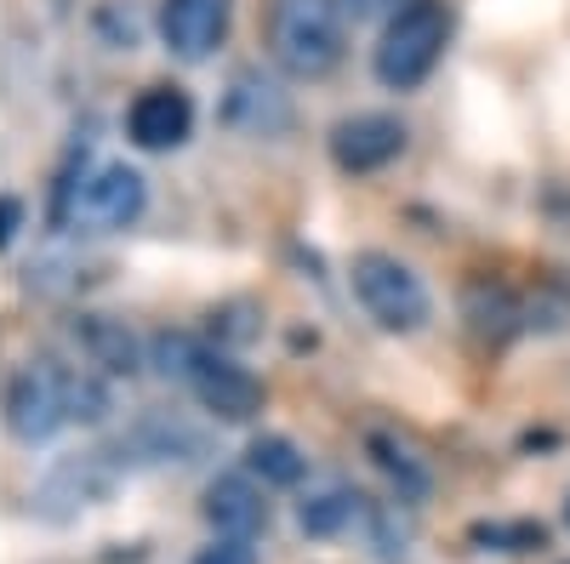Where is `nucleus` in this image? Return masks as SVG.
<instances>
[{
	"label": "nucleus",
	"mask_w": 570,
	"mask_h": 564,
	"mask_svg": "<svg viewBox=\"0 0 570 564\" xmlns=\"http://www.w3.org/2000/svg\"><path fill=\"white\" fill-rule=\"evenodd\" d=\"M268 58L292 80H325L348 58V0H268Z\"/></svg>",
	"instance_id": "obj_1"
},
{
	"label": "nucleus",
	"mask_w": 570,
	"mask_h": 564,
	"mask_svg": "<svg viewBox=\"0 0 570 564\" xmlns=\"http://www.w3.org/2000/svg\"><path fill=\"white\" fill-rule=\"evenodd\" d=\"M451 46V12L440 7V0H411V7H400L383 34H376L371 46V75L383 80L389 91H416L428 75L440 69Z\"/></svg>",
	"instance_id": "obj_2"
},
{
	"label": "nucleus",
	"mask_w": 570,
	"mask_h": 564,
	"mask_svg": "<svg viewBox=\"0 0 570 564\" xmlns=\"http://www.w3.org/2000/svg\"><path fill=\"white\" fill-rule=\"evenodd\" d=\"M149 211V177L126 160H91L63 182L58 217L80 234H120Z\"/></svg>",
	"instance_id": "obj_3"
},
{
	"label": "nucleus",
	"mask_w": 570,
	"mask_h": 564,
	"mask_svg": "<svg viewBox=\"0 0 570 564\" xmlns=\"http://www.w3.org/2000/svg\"><path fill=\"white\" fill-rule=\"evenodd\" d=\"M348 291L354 303L365 308L371 325H383V332L394 337H411L428 325V314H434V297H428L422 274L411 263H400L394 251H354L348 263Z\"/></svg>",
	"instance_id": "obj_4"
},
{
	"label": "nucleus",
	"mask_w": 570,
	"mask_h": 564,
	"mask_svg": "<svg viewBox=\"0 0 570 564\" xmlns=\"http://www.w3.org/2000/svg\"><path fill=\"white\" fill-rule=\"evenodd\" d=\"M69 388H75L69 365H52V359L23 365L7 383V399H0V410H7V434L35 451L46 439H58L63 428H75V394Z\"/></svg>",
	"instance_id": "obj_5"
},
{
	"label": "nucleus",
	"mask_w": 570,
	"mask_h": 564,
	"mask_svg": "<svg viewBox=\"0 0 570 564\" xmlns=\"http://www.w3.org/2000/svg\"><path fill=\"white\" fill-rule=\"evenodd\" d=\"M331 160H337V171L348 177H371L383 171L405 155V120L383 115V109H360V115H343L337 126H331Z\"/></svg>",
	"instance_id": "obj_6"
},
{
	"label": "nucleus",
	"mask_w": 570,
	"mask_h": 564,
	"mask_svg": "<svg viewBox=\"0 0 570 564\" xmlns=\"http://www.w3.org/2000/svg\"><path fill=\"white\" fill-rule=\"evenodd\" d=\"M126 137L142 155H171L195 137V98L183 86H142L126 103Z\"/></svg>",
	"instance_id": "obj_7"
},
{
	"label": "nucleus",
	"mask_w": 570,
	"mask_h": 564,
	"mask_svg": "<svg viewBox=\"0 0 570 564\" xmlns=\"http://www.w3.org/2000/svg\"><path fill=\"white\" fill-rule=\"evenodd\" d=\"M234 0H160V46L177 63H206L228 40Z\"/></svg>",
	"instance_id": "obj_8"
},
{
	"label": "nucleus",
	"mask_w": 570,
	"mask_h": 564,
	"mask_svg": "<svg viewBox=\"0 0 570 564\" xmlns=\"http://www.w3.org/2000/svg\"><path fill=\"white\" fill-rule=\"evenodd\" d=\"M188 394H195L212 416H223V422H246V416L263 410V383L246 365H234L228 354H206L200 370L188 376Z\"/></svg>",
	"instance_id": "obj_9"
},
{
	"label": "nucleus",
	"mask_w": 570,
	"mask_h": 564,
	"mask_svg": "<svg viewBox=\"0 0 570 564\" xmlns=\"http://www.w3.org/2000/svg\"><path fill=\"white\" fill-rule=\"evenodd\" d=\"M268 485L263 479H252V474H223V479H212L206 485V525L217 531V536H246V542H257L263 531H268V496H263Z\"/></svg>",
	"instance_id": "obj_10"
},
{
	"label": "nucleus",
	"mask_w": 570,
	"mask_h": 564,
	"mask_svg": "<svg viewBox=\"0 0 570 564\" xmlns=\"http://www.w3.org/2000/svg\"><path fill=\"white\" fill-rule=\"evenodd\" d=\"M75 343H80L86 365H98L104 376H137L142 370V354H149V348L137 343L131 325L115 319V314H86L75 325Z\"/></svg>",
	"instance_id": "obj_11"
},
{
	"label": "nucleus",
	"mask_w": 570,
	"mask_h": 564,
	"mask_svg": "<svg viewBox=\"0 0 570 564\" xmlns=\"http://www.w3.org/2000/svg\"><path fill=\"white\" fill-rule=\"evenodd\" d=\"M115 451H86L75 462H63L52 479H46V502H58V507H91V502H104L120 479V462H109Z\"/></svg>",
	"instance_id": "obj_12"
},
{
	"label": "nucleus",
	"mask_w": 570,
	"mask_h": 564,
	"mask_svg": "<svg viewBox=\"0 0 570 564\" xmlns=\"http://www.w3.org/2000/svg\"><path fill=\"white\" fill-rule=\"evenodd\" d=\"M246 474L263 479L268 491H292V485H303V474H308V456L285 439V434H263V439H252V451H246Z\"/></svg>",
	"instance_id": "obj_13"
},
{
	"label": "nucleus",
	"mask_w": 570,
	"mask_h": 564,
	"mask_svg": "<svg viewBox=\"0 0 570 564\" xmlns=\"http://www.w3.org/2000/svg\"><path fill=\"white\" fill-rule=\"evenodd\" d=\"M354 513H360V496L348 485H331V491H314L303 507H297V520L308 536H337L354 525Z\"/></svg>",
	"instance_id": "obj_14"
},
{
	"label": "nucleus",
	"mask_w": 570,
	"mask_h": 564,
	"mask_svg": "<svg viewBox=\"0 0 570 564\" xmlns=\"http://www.w3.org/2000/svg\"><path fill=\"white\" fill-rule=\"evenodd\" d=\"M212 348L200 343V337H188V332H166V337H155L149 343V359H155V370L166 376V383H183L188 388V376L200 370V359H206Z\"/></svg>",
	"instance_id": "obj_15"
},
{
	"label": "nucleus",
	"mask_w": 570,
	"mask_h": 564,
	"mask_svg": "<svg viewBox=\"0 0 570 564\" xmlns=\"http://www.w3.org/2000/svg\"><path fill=\"white\" fill-rule=\"evenodd\" d=\"M371 451H376V462H383V474H389V479H400V485H405L411 496H422V491H428V479H422V467H416V462H411V456H405V451H400L394 439H383V434H371Z\"/></svg>",
	"instance_id": "obj_16"
},
{
	"label": "nucleus",
	"mask_w": 570,
	"mask_h": 564,
	"mask_svg": "<svg viewBox=\"0 0 570 564\" xmlns=\"http://www.w3.org/2000/svg\"><path fill=\"white\" fill-rule=\"evenodd\" d=\"M195 564H257V547L246 536H217L212 547H200Z\"/></svg>",
	"instance_id": "obj_17"
},
{
	"label": "nucleus",
	"mask_w": 570,
	"mask_h": 564,
	"mask_svg": "<svg viewBox=\"0 0 570 564\" xmlns=\"http://www.w3.org/2000/svg\"><path fill=\"white\" fill-rule=\"evenodd\" d=\"M18 234H23V200L18 195H0V251H12Z\"/></svg>",
	"instance_id": "obj_18"
}]
</instances>
